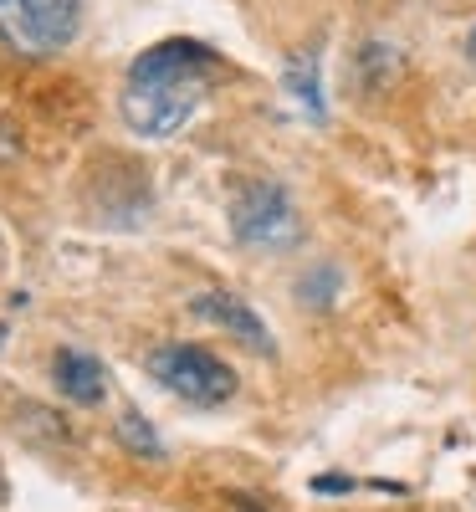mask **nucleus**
<instances>
[{"label": "nucleus", "instance_id": "obj_1", "mask_svg": "<svg viewBox=\"0 0 476 512\" xmlns=\"http://www.w3.org/2000/svg\"><path fill=\"white\" fill-rule=\"evenodd\" d=\"M221 67L205 41L175 36V41H154L149 52L134 57L128 67V88L118 98L123 123L139 139H175L180 128L195 118L210 72Z\"/></svg>", "mask_w": 476, "mask_h": 512}, {"label": "nucleus", "instance_id": "obj_2", "mask_svg": "<svg viewBox=\"0 0 476 512\" xmlns=\"http://www.w3.org/2000/svg\"><path fill=\"white\" fill-rule=\"evenodd\" d=\"M77 26V0H0V41L21 57H57Z\"/></svg>", "mask_w": 476, "mask_h": 512}, {"label": "nucleus", "instance_id": "obj_3", "mask_svg": "<svg viewBox=\"0 0 476 512\" xmlns=\"http://www.w3.org/2000/svg\"><path fill=\"white\" fill-rule=\"evenodd\" d=\"M149 374L164 384L169 395L190 405H226L236 395V374L200 344H164L149 354Z\"/></svg>", "mask_w": 476, "mask_h": 512}, {"label": "nucleus", "instance_id": "obj_4", "mask_svg": "<svg viewBox=\"0 0 476 512\" xmlns=\"http://www.w3.org/2000/svg\"><path fill=\"white\" fill-rule=\"evenodd\" d=\"M231 231H236V241L251 246V251H282V246H297L302 221H297L292 200H287L277 185L256 180V185H246V190L231 200Z\"/></svg>", "mask_w": 476, "mask_h": 512}, {"label": "nucleus", "instance_id": "obj_5", "mask_svg": "<svg viewBox=\"0 0 476 512\" xmlns=\"http://www.w3.org/2000/svg\"><path fill=\"white\" fill-rule=\"evenodd\" d=\"M190 308H195L205 323H215V328H226L231 338H241L251 354H272V333H267L262 318L246 308V297H236V292H200Z\"/></svg>", "mask_w": 476, "mask_h": 512}, {"label": "nucleus", "instance_id": "obj_6", "mask_svg": "<svg viewBox=\"0 0 476 512\" xmlns=\"http://www.w3.org/2000/svg\"><path fill=\"white\" fill-rule=\"evenodd\" d=\"M52 379H57V390H62L72 405H103V395H108L103 364H98L93 354H82V349H57Z\"/></svg>", "mask_w": 476, "mask_h": 512}, {"label": "nucleus", "instance_id": "obj_7", "mask_svg": "<svg viewBox=\"0 0 476 512\" xmlns=\"http://www.w3.org/2000/svg\"><path fill=\"white\" fill-rule=\"evenodd\" d=\"M118 441H123L128 451H139V456H164L159 436L149 431V420H144V415H134V410H128V415L118 420Z\"/></svg>", "mask_w": 476, "mask_h": 512}, {"label": "nucleus", "instance_id": "obj_8", "mask_svg": "<svg viewBox=\"0 0 476 512\" xmlns=\"http://www.w3.org/2000/svg\"><path fill=\"white\" fill-rule=\"evenodd\" d=\"M231 512H262V502H256V497H236Z\"/></svg>", "mask_w": 476, "mask_h": 512}, {"label": "nucleus", "instance_id": "obj_9", "mask_svg": "<svg viewBox=\"0 0 476 512\" xmlns=\"http://www.w3.org/2000/svg\"><path fill=\"white\" fill-rule=\"evenodd\" d=\"M466 62L476 67V26H471V36H466Z\"/></svg>", "mask_w": 476, "mask_h": 512}, {"label": "nucleus", "instance_id": "obj_10", "mask_svg": "<svg viewBox=\"0 0 476 512\" xmlns=\"http://www.w3.org/2000/svg\"><path fill=\"white\" fill-rule=\"evenodd\" d=\"M0 333H6V328H0Z\"/></svg>", "mask_w": 476, "mask_h": 512}]
</instances>
